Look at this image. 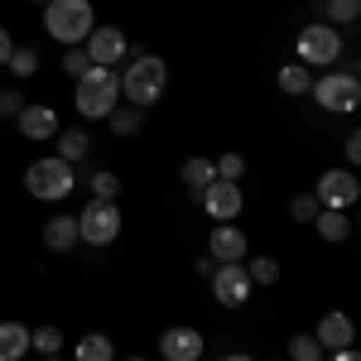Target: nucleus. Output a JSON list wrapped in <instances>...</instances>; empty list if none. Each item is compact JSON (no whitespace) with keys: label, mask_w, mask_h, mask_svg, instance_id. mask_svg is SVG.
Returning a JSON list of instances; mask_svg holds the SVG:
<instances>
[{"label":"nucleus","mask_w":361,"mask_h":361,"mask_svg":"<svg viewBox=\"0 0 361 361\" xmlns=\"http://www.w3.org/2000/svg\"><path fill=\"white\" fill-rule=\"evenodd\" d=\"M44 29H49V39H58L63 49H78L87 34L97 29L92 0H49L44 5Z\"/></svg>","instance_id":"nucleus-1"},{"label":"nucleus","mask_w":361,"mask_h":361,"mask_svg":"<svg viewBox=\"0 0 361 361\" xmlns=\"http://www.w3.org/2000/svg\"><path fill=\"white\" fill-rule=\"evenodd\" d=\"M164 87H169V68H164V58L159 54H135L130 58V68L121 73V92L130 97V106H154L159 97H164Z\"/></svg>","instance_id":"nucleus-2"},{"label":"nucleus","mask_w":361,"mask_h":361,"mask_svg":"<svg viewBox=\"0 0 361 361\" xmlns=\"http://www.w3.org/2000/svg\"><path fill=\"white\" fill-rule=\"evenodd\" d=\"M73 102H78V111L87 121H106L116 111V102H121V73L116 68H87L82 78H78Z\"/></svg>","instance_id":"nucleus-3"},{"label":"nucleus","mask_w":361,"mask_h":361,"mask_svg":"<svg viewBox=\"0 0 361 361\" xmlns=\"http://www.w3.org/2000/svg\"><path fill=\"white\" fill-rule=\"evenodd\" d=\"M25 188H29V197H39V202H63V197L78 188V173H73L68 159L49 154V159H34V164L25 169Z\"/></svg>","instance_id":"nucleus-4"},{"label":"nucleus","mask_w":361,"mask_h":361,"mask_svg":"<svg viewBox=\"0 0 361 361\" xmlns=\"http://www.w3.org/2000/svg\"><path fill=\"white\" fill-rule=\"evenodd\" d=\"M121 207L116 202H102V197H92L82 212H78V241H87V246H111L116 236H121Z\"/></svg>","instance_id":"nucleus-5"},{"label":"nucleus","mask_w":361,"mask_h":361,"mask_svg":"<svg viewBox=\"0 0 361 361\" xmlns=\"http://www.w3.org/2000/svg\"><path fill=\"white\" fill-rule=\"evenodd\" d=\"M323 111H337V116H352L361 102V78L357 73H328V78H313V92H308Z\"/></svg>","instance_id":"nucleus-6"},{"label":"nucleus","mask_w":361,"mask_h":361,"mask_svg":"<svg viewBox=\"0 0 361 361\" xmlns=\"http://www.w3.org/2000/svg\"><path fill=\"white\" fill-rule=\"evenodd\" d=\"M299 63L304 68H333L337 63V54H342V39H337V29L323 20V25H308V29H299Z\"/></svg>","instance_id":"nucleus-7"},{"label":"nucleus","mask_w":361,"mask_h":361,"mask_svg":"<svg viewBox=\"0 0 361 361\" xmlns=\"http://www.w3.org/2000/svg\"><path fill=\"white\" fill-rule=\"evenodd\" d=\"M207 284H212V299L222 308H241L250 299V275H246V260H226V265H217L212 275H207Z\"/></svg>","instance_id":"nucleus-8"},{"label":"nucleus","mask_w":361,"mask_h":361,"mask_svg":"<svg viewBox=\"0 0 361 361\" xmlns=\"http://www.w3.org/2000/svg\"><path fill=\"white\" fill-rule=\"evenodd\" d=\"M313 197H318V207H337V212H347V207L361 197V183H357L352 169H328V173L313 183Z\"/></svg>","instance_id":"nucleus-9"},{"label":"nucleus","mask_w":361,"mask_h":361,"mask_svg":"<svg viewBox=\"0 0 361 361\" xmlns=\"http://www.w3.org/2000/svg\"><path fill=\"white\" fill-rule=\"evenodd\" d=\"M82 49L92 58V68H116L121 58L130 54V39H126V29H116V25H97L82 39Z\"/></svg>","instance_id":"nucleus-10"},{"label":"nucleus","mask_w":361,"mask_h":361,"mask_svg":"<svg viewBox=\"0 0 361 361\" xmlns=\"http://www.w3.org/2000/svg\"><path fill=\"white\" fill-rule=\"evenodd\" d=\"M197 202H202V212H207L212 222H236V217H241V207H246L241 183H226V178H212V183L197 193Z\"/></svg>","instance_id":"nucleus-11"},{"label":"nucleus","mask_w":361,"mask_h":361,"mask_svg":"<svg viewBox=\"0 0 361 361\" xmlns=\"http://www.w3.org/2000/svg\"><path fill=\"white\" fill-rule=\"evenodd\" d=\"M159 352H164V361H202L207 342H202L197 328L178 323V328H164V333H159Z\"/></svg>","instance_id":"nucleus-12"},{"label":"nucleus","mask_w":361,"mask_h":361,"mask_svg":"<svg viewBox=\"0 0 361 361\" xmlns=\"http://www.w3.org/2000/svg\"><path fill=\"white\" fill-rule=\"evenodd\" d=\"M246 250H250V241H246V231L241 226H231V222H217L212 226V236H207V255L212 260H246Z\"/></svg>","instance_id":"nucleus-13"},{"label":"nucleus","mask_w":361,"mask_h":361,"mask_svg":"<svg viewBox=\"0 0 361 361\" xmlns=\"http://www.w3.org/2000/svg\"><path fill=\"white\" fill-rule=\"evenodd\" d=\"M313 337H318V347H323V352H337V347H352L357 328H352V318H347V313H323V318H318V328H313Z\"/></svg>","instance_id":"nucleus-14"},{"label":"nucleus","mask_w":361,"mask_h":361,"mask_svg":"<svg viewBox=\"0 0 361 361\" xmlns=\"http://www.w3.org/2000/svg\"><path fill=\"white\" fill-rule=\"evenodd\" d=\"M15 126H20L25 140H54L58 135V111L54 106H20Z\"/></svg>","instance_id":"nucleus-15"},{"label":"nucleus","mask_w":361,"mask_h":361,"mask_svg":"<svg viewBox=\"0 0 361 361\" xmlns=\"http://www.w3.org/2000/svg\"><path fill=\"white\" fill-rule=\"evenodd\" d=\"M44 246L54 250V255H68V250L78 246V217H49L44 222Z\"/></svg>","instance_id":"nucleus-16"},{"label":"nucleus","mask_w":361,"mask_h":361,"mask_svg":"<svg viewBox=\"0 0 361 361\" xmlns=\"http://www.w3.org/2000/svg\"><path fill=\"white\" fill-rule=\"evenodd\" d=\"M313 231H318L323 241H347V236H352V212H337V207H323V212L313 217Z\"/></svg>","instance_id":"nucleus-17"},{"label":"nucleus","mask_w":361,"mask_h":361,"mask_svg":"<svg viewBox=\"0 0 361 361\" xmlns=\"http://www.w3.org/2000/svg\"><path fill=\"white\" fill-rule=\"evenodd\" d=\"M279 92H284V97H308V92H313V68L284 63V68H279Z\"/></svg>","instance_id":"nucleus-18"},{"label":"nucleus","mask_w":361,"mask_h":361,"mask_svg":"<svg viewBox=\"0 0 361 361\" xmlns=\"http://www.w3.org/2000/svg\"><path fill=\"white\" fill-rule=\"evenodd\" d=\"M29 352V328L25 323H0V361H20Z\"/></svg>","instance_id":"nucleus-19"},{"label":"nucleus","mask_w":361,"mask_h":361,"mask_svg":"<svg viewBox=\"0 0 361 361\" xmlns=\"http://www.w3.org/2000/svg\"><path fill=\"white\" fill-rule=\"evenodd\" d=\"M178 178H183V188H188V193H202V188H207V183H212V178H217V173H212V159H202V154H193V159H183V169H178Z\"/></svg>","instance_id":"nucleus-20"},{"label":"nucleus","mask_w":361,"mask_h":361,"mask_svg":"<svg viewBox=\"0 0 361 361\" xmlns=\"http://www.w3.org/2000/svg\"><path fill=\"white\" fill-rule=\"evenodd\" d=\"M73 361H116V347L106 333H87L78 337V352H73Z\"/></svg>","instance_id":"nucleus-21"},{"label":"nucleus","mask_w":361,"mask_h":361,"mask_svg":"<svg viewBox=\"0 0 361 361\" xmlns=\"http://www.w3.org/2000/svg\"><path fill=\"white\" fill-rule=\"evenodd\" d=\"M58 159H68V164H78V159H87V149H92V140H87V130H58Z\"/></svg>","instance_id":"nucleus-22"},{"label":"nucleus","mask_w":361,"mask_h":361,"mask_svg":"<svg viewBox=\"0 0 361 361\" xmlns=\"http://www.w3.org/2000/svg\"><path fill=\"white\" fill-rule=\"evenodd\" d=\"M284 361H323L318 337H313V333H294V337H289V357H284Z\"/></svg>","instance_id":"nucleus-23"},{"label":"nucleus","mask_w":361,"mask_h":361,"mask_svg":"<svg viewBox=\"0 0 361 361\" xmlns=\"http://www.w3.org/2000/svg\"><path fill=\"white\" fill-rule=\"evenodd\" d=\"M29 347H34L39 357H63V333H58V328H34V333H29Z\"/></svg>","instance_id":"nucleus-24"},{"label":"nucleus","mask_w":361,"mask_h":361,"mask_svg":"<svg viewBox=\"0 0 361 361\" xmlns=\"http://www.w3.org/2000/svg\"><path fill=\"white\" fill-rule=\"evenodd\" d=\"M246 275L250 284H279V260L275 255H255V260H246Z\"/></svg>","instance_id":"nucleus-25"},{"label":"nucleus","mask_w":361,"mask_h":361,"mask_svg":"<svg viewBox=\"0 0 361 361\" xmlns=\"http://www.w3.org/2000/svg\"><path fill=\"white\" fill-rule=\"evenodd\" d=\"M140 121H145V111H140V106H116V111L106 116V126H111L116 135H135Z\"/></svg>","instance_id":"nucleus-26"},{"label":"nucleus","mask_w":361,"mask_h":361,"mask_svg":"<svg viewBox=\"0 0 361 361\" xmlns=\"http://www.w3.org/2000/svg\"><path fill=\"white\" fill-rule=\"evenodd\" d=\"M5 63H10V73H15V78H34V73H39V54H34V49H10V58H5Z\"/></svg>","instance_id":"nucleus-27"},{"label":"nucleus","mask_w":361,"mask_h":361,"mask_svg":"<svg viewBox=\"0 0 361 361\" xmlns=\"http://www.w3.org/2000/svg\"><path fill=\"white\" fill-rule=\"evenodd\" d=\"M323 10H328V25H357L361 0H328Z\"/></svg>","instance_id":"nucleus-28"},{"label":"nucleus","mask_w":361,"mask_h":361,"mask_svg":"<svg viewBox=\"0 0 361 361\" xmlns=\"http://www.w3.org/2000/svg\"><path fill=\"white\" fill-rule=\"evenodd\" d=\"M87 183H92V197H102V202H116V193H121V178H116L111 169H102V173H92Z\"/></svg>","instance_id":"nucleus-29"},{"label":"nucleus","mask_w":361,"mask_h":361,"mask_svg":"<svg viewBox=\"0 0 361 361\" xmlns=\"http://www.w3.org/2000/svg\"><path fill=\"white\" fill-rule=\"evenodd\" d=\"M318 212H323V207H318V197H313V193H294V197H289V217H294V222H313Z\"/></svg>","instance_id":"nucleus-30"},{"label":"nucleus","mask_w":361,"mask_h":361,"mask_svg":"<svg viewBox=\"0 0 361 361\" xmlns=\"http://www.w3.org/2000/svg\"><path fill=\"white\" fill-rule=\"evenodd\" d=\"M212 173H217V178H226V183H241V173H246V159H241V154H222V159L212 164Z\"/></svg>","instance_id":"nucleus-31"},{"label":"nucleus","mask_w":361,"mask_h":361,"mask_svg":"<svg viewBox=\"0 0 361 361\" xmlns=\"http://www.w3.org/2000/svg\"><path fill=\"white\" fill-rule=\"evenodd\" d=\"M87 68H92V58H87V49H82V44L63 54V73H68V78H82Z\"/></svg>","instance_id":"nucleus-32"},{"label":"nucleus","mask_w":361,"mask_h":361,"mask_svg":"<svg viewBox=\"0 0 361 361\" xmlns=\"http://www.w3.org/2000/svg\"><path fill=\"white\" fill-rule=\"evenodd\" d=\"M20 106H25V102H20V92H0V116H10V121H15Z\"/></svg>","instance_id":"nucleus-33"},{"label":"nucleus","mask_w":361,"mask_h":361,"mask_svg":"<svg viewBox=\"0 0 361 361\" xmlns=\"http://www.w3.org/2000/svg\"><path fill=\"white\" fill-rule=\"evenodd\" d=\"M342 149H347V159L357 164V159H361V130H352V135L342 140Z\"/></svg>","instance_id":"nucleus-34"},{"label":"nucleus","mask_w":361,"mask_h":361,"mask_svg":"<svg viewBox=\"0 0 361 361\" xmlns=\"http://www.w3.org/2000/svg\"><path fill=\"white\" fill-rule=\"evenodd\" d=\"M323 361H361L357 347H337V352H323Z\"/></svg>","instance_id":"nucleus-35"},{"label":"nucleus","mask_w":361,"mask_h":361,"mask_svg":"<svg viewBox=\"0 0 361 361\" xmlns=\"http://www.w3.org/2000/svg\"><path fill=\"white\" fill-rule=\"evenodd\" d=\"M10 49H15V39H10V29H0V63L10 58Z\"/></svg>","instance_id":"nucleus-36"},{"label":"nucleus","mask_w":361,"mask_h":361,"mask_svg":"<svg viewBox=\"0 0 361 361\" xmlns=\"http://www.w3.org/2000/svg\"><path fill=\"white\" fill-rule=\"evenodd\" d=\"M222 361H255V357H246V352H226Z\"/></svg>","instance_id":"nucleus-37"},{"label":"nucleus","mask_w":361,"mask_h":361,"mask_svg":"<svg viewBox=\"0 0 361 361\" xmlns=\"http://www.w3.org/2000/svg\"><path fill=\"white\" fill-rule=\"evenodd\" d=\"M126 361H145V357H126Z\"/></svg>","instance_id":"nucleus-38"},{"label":"nucleus","mask_w":361,"mask_h":361,"mask_svg":"<svg viewBox=\"0 0 361 361\" xmlns=\"http://www.w3.org/2000/svg\"><path fill=\"white\" fill-rule=\"evenodd\" d=\"M44 361H63V357H44Z\"/></svg>","instance_id":"nucleus-39"},{"label":"nucleus","mask_w":361,"mask_h":361,"mask_svg":"<svg viewBox=\"0 0 361 361\" xmlns=\"http://www.w3.org/2000/svg\"><path fill=\"white\" fill-rule=\"evenodd\" d=\"M34 5H49V0H34Z\"/></svg>","instance_id":"nucleus-40"}]
</instances>
